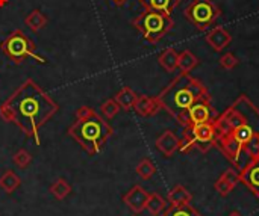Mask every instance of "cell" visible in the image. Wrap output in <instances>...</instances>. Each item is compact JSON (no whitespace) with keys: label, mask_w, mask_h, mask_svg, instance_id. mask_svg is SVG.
I'll return each mask as SVG.
<instances>
[{"label":"cell","mask_w":259,"mask_h":216,"mask_svg":"<svg viewBox=\"0 0 259 216\" xmlns=\"http://www.w3.org/2000/svg\"><path fill=\"white\" fill-rule=\"evenodd\" d=\"M58 112V104L35 80L26 79L5 103L0 104V118L14 123L36 145L41 144L39 129Z\"/></svg>","instance_id":"6da1fadb"},{"label":"cell","mask_w":259,"mask_h":216,"mask_svg":"<svg viewBox=\"0 0 259 216\" xmlns=\"http://www.w3.org/2000/svg\"><path fill=\"white\" fill-rule=\"evenodd\" d=\"M112 133L114 130L109 123L90 106L79 107L76 112V121L68 127V136H71L82 150L91 156L102 151Z\"/></svg>","instance_id":"7a4b0ae2"},{"label":"cell","mask_w":259,"mask_h":216,"mask_svg":"<svg viewBox=\"0 0 259 216\" xmlns=\"http://www.w3.org/2000/svg\"><path fill=\"white\" fill-rule=\"evenodd\" d=\"M208 95V89L200 80L194 79L190 73H181L159 92L156 98L161 107L176 118L179 114L188 111L196 101Z\"/></svg>","instance_id":"3957f363"},{"label":"cell","mask_w":259,"mask_h":216,"mask_svg":"<svg viewBox=\"0 0 259 216\" xmlns=\"http://www.w3.org/2000/svg\"><path fill=\"white\" fill-rule=\"evenodd\" d=\"M132 26L143 35L147 42L156 44L175 27V21L171 15L146 9L132 20Z\"/></svg>","instance_id":"277c9868"},{"label":"cell","mask_w":259,"mask_h":216,"mask_svg":"<svg viewBox=\"0 0 259 216\" xmlns=\"http://www.w3.org/2000/svg\"><path fill=\"white\" fill-rule=\"evenodd\" d=\"M2 51L17 65L23 64L26 59H33L35 62L38 64H46L47 61L39 56L36 53V48H35V44L29 39V36L20 30V29H15L14 32H11L8 35V38L2 42L0 45Z\"/></svg>","instance_id":"5b68a950"},{"label":"cell","mask_w":259,"mask_h":216,"mask_svg":"<svg viewBox=\"0 0 259 216\" xmlns=\"http://www.w3.org/2000/svg\"><path fill=\"white\" fill-rule=\"evenodd\" d=\"M215 141H217V132L212 121L188 126L184 129V138L181 139L179 151L188 153L193 148H197L202 153H206L208 150L215 147Z\"/></svg>","instance_id":"8992f818"},{"label":"cell","mask_w":259,"mask_h":216,"mask_svg":"<svg viewBox=\"0 0 259 216\" xmlns=\"http://www.w3.org/2000/svg\"><path fill=\"white\" fill-rule=\"evenodd\" d=\"M184 15L191 24H194L196 29L206 30L212 27V24L222 15V9L214 0H193L184 9Z\"/></svg>","instance_id":"52a82bcc"},{"label":"cell","mask_w":259,"mask_h":216,"mask_svg":"<svg viewBox=\"0 0 259 216\" xmlns=\"http://www.w3.org/2000/svg\"><path fill=\"white\" fill-rule=\"evenodd\" d=\"M215 145L222 150V153L234 164L235 170L238 173H241L253 159L250 157V154L246 151V148L231 135V133H225V135H219Z\"/></svg>","instance_id":"ba28073f"},{"label":"cell","mask_w":259,"mask_h":216,"mask_svg":"<svg viewBox=\"0 0 259 216\" xmlns=\"http://www.w3.org/2000/svg\"><path fill=\"white\" fill-rule=\"evenodd\" d=\"M188 117H190V126L214 121L215 117H214V107L211 106V97L208 95V97L196 101L188 109Z\"/></svg>","instance_id":"9c48e42d"},{"label":"cell","mask_w":259,"mask_h":216,"mask_svg":"<svg viewBox=\"0 0 259 216\" xmlns=\"http://www.w3.org/2000/svg\"><path fill=\"white\" fill-rule=\"evenodd\" d=\"M149 198V192L143 189L140 185L134 186L127 194L123 197V203L134 212V213H141L146 209V203Z\"/></svg>","instance_id":"30bf717a"},{"label":"cell","mask_w":259,"mask_h":216,"mask_svg":"<svg viewBox=\"0 0 259 216\" xmlns=\"http://www.w3.org/2000/svg\"><path fill=\"white\" fill-rule=\"evenodd\" d=\"M240 183H243L252 194L259 197V159L252 160L240 173Z\"/></svg>","instance_id":"8fae6325"},{"label":"cell","mask_w":259,"mask_h":216,"mask_svg":"<svg viewBox=\"0 0 259 216\" xmlns=\"http://www.w3.org/2000/svg\"><path fill=\"white\" fill-rule=\"evenodd\" d=\"M232 41L231 33L223 27V26H215L212 27L208 33H206V42L215 50V51H222L225 50L229 42Z\"/></svg>","instance_id":"7c38bea8"},{"label":"cell","mask_w":259,"mask_h":216,"mask_svg":"<svg viewBox=\"0 0 259 216\" xmlns=\"http://www.w3.org/2000/svg\"><path fill=\"white\" fill-rule=\"evenodd\" d=\"M161 104L158 101L156 97H149V95H138L135 104H134V111L140 115V117H153L161 111Z\"/></svg>","instance_id":"4fadbf2b"},{"label":"cell","mask_w":259,"mask_h":216,"mask_svg":"<svg viewBox=\"0 0 259 216\" xmlns=\"http://www.w3.org/2000/svg\"><path fill=\"white\" fill-rule=\"evenodd\" d=\"M179 144L181 139L176 136L175 132L171 130H165L158 139H156V148L165 156V157H171L178 150H179Z\"/></svg>","instance_id":"5bb4252c"},{"label":"cell","mask_w":259,"mask_h":216,"mask_svg":"<svg viewBox=\"0 0 259 216\" xmlns=\"http://www.w3.org/2000/svg\"><path fill=\"white\" fill-rule=\"evenodd\" d=\"M140 3L144 6V9L171 15V12L176 9L181 0H140Z\"/></svg>","instance_id":"9a60e30c"},{"label":"cell","mask_w":259,"mask_h":216,"mask_svg":"<svg viewBox=\"0 0 259 216\" xmlns=\"http://www.w3.org/2000/svg\"><path fill=\"white\" fill-rule=\"evenodd\" d=\"M137 98H138L137 92L132 88H129V86H123L115 94V97H114V100L117 101V104L120 106L121 111H131V109H134V104H135Z\"/></svg>","instance_id":"2e32d148"},{"label":"cell","mask_w":259,"mask_h":216,"mask_svg":"<svg viewBox=\"0 0 259 216\" xmlns=\"http://www.w3.org/2000/svg\"><path fill=\"white\" fill-rule=\"evenodd\" d=\"M231 135L244 147L246 144H249L256 135H259L258 130L255 129V127H252L250 124H238L237 127H234L232 130H231Z\"/></svg>","instance_id":"e0dca14e"},{"label":"cell","mask_w":259,"mask_h":216,"mask_svg":"<svg viewBox=\"0 0 259 216\" xmlns=\"http://www.w3.org/2000/svg\"><path fill=\"white\" fill-rule=\"evenodd\" d=\"M178 61H179V53L175 48H165L158 58L159 65L167 73H175L178 70Z\"/></svg>","instance_id":"ac0fdd59"},{"label":"cell","mask_w":259,"mask_h":216,"mask_svg":"<svg viewBox=\"0 0 259 216\" xmlns=\"http://www.w3.org/2000/svg\"><path fill=\"white\" fill-rule=\"evenodd\" d=\"M193 200V195L181 185L175 186L170 192H168V203L171 206H182V204H190Z\"/></svg>","instance_id":"d6986e66"},{"label":"cell","mask_w":259,"mask_h":216,"mask_svg":"<svg viewBox=\"0 0 259 216\" xmlns=\"http://www.w3.org/2000/svg\"><path fill=\"white\" fill-rule=\"evenodd\" d=\"M20 185H21L20 177L11 170L5 171L0 177V189L5 191L6 194H12L14 191H17L20 188Z\"/></svg>","instance_id":"ffe728a7"},{"label":"cell","mask_w":259,"mask_h":216,"mask_svg":"<svg viewBox=\"0 0 259 216\" xmlns=\"http://www.w3.org/2000/svg\"><path fill=\"white\" fill-rule=\"evenodd\" d=\"M24 24H26L32 32H39L41 29L46 27V24H47V17H46L39 9H33V11L24 18Z\"/></svg>","instance_id":"44dd1931"},{"label":"cell","mask_w":259,"mask_h":216,"mask_svg":"<svg viewBox=\"0 0 259 216\" xmlns=\"http://www.w3.org/2000/svg\"><path fill=\"white\" fill-rule=\"evenodd\" d=\"M167 207H168L167 201L159 194H149V198H147V203H146V209L149 210L150 215L159 216Z\"/></svg>","instance_id":"7402d4cb"},{"label":"cell","mask_w":259,"mask_h":216,"mask_svg":"<svg viewBox=\"0 0 259 216\" xmlns=\"http://www.w3.org/2000/svg\"><path fill=\"white\" fill-rule=\"evenodd\" d=\"M199 64V59L196 58V55L190 50H184L179 53V61H178V70H181V73H190L193 68H196Z\"/></svg>","instance_id":"603a6c76"},{"label":"cell","mask_w":259,"mask_h":216,"mask_svg":"<svg viewBox=\"0 0 259 216\" xmlns=\"http://www.w3.org/2000/svg\"><path fill=\"white\" fill-rule=\"evenodd\" d=\"M49 191L56 200H65L71 194V186L65 179H58L56 182L50 185Z\"/></svg>","instance_id":"cb8c5ba5"},{"label":"cell","mask_w":259,"mask_h":216,"mask_svg":"<svg viewBox=\"0 0 259 216\" xmlns=\"http://www.w3.org/2000/svg\"><path fill=\"white\" fill-rule=\"evenodd\" d=\"M159 216H202L193 206L182 204V206H168Z\"/></svg>","instance_id":"d4e9b609"},{"label":"cell","mask_w":259,"mask_h":216,"mask_svg":"<svg viewBox=\"0 0 259 216\" xmlns=\"http://www.w3.org/2000/svg\"><path fill=\"white\" fill-rule=\"evenodd\" d=\"M135 171H137V174H138L143 180H149V179H152V177L155 176L156 167L153 165V162H152L150 159L146 157V159H143V160L137 165Z\"/></svg>","instance_id":"484cf974"},{"label":"cell","mask_w":259,"mask_h":216,"mask_svg":"<svg viewBox=\"0 0 259 216\" xmlns=\"http://www.w3.org/2000/svg\"><path fill=\"white\" fill-rule=\"evenodd\" d=\"M120 111H121V109H120V106L117 104V101H115L114 98H109V100L103 101V103H102V106H100L102 117H103L106 121L112 120V118L120 112Z\"/></svg>","instance_id":"4316f807"},{"label":"cell","mask_w":259,"mask_h":216,"mask_svg":"<svg viewBox=\"0 0 259 216\" xmlns=\"http://www.w3.org/2000/svg\"><path fill=\"white\" fill-rule=\"evenodd\" d=\"M12 160H14V164L18 167V168H27L29 165H30V162H32V154L27 151V150H24V148H20L14 156H12Z\"/></svg>","instance_id":"83f0119b"},{"label":"cell","mask_w":259,"mask_h":216,"mask_svg":"<svg viewBox=\"0 0 259 216\" xmlns=\"http://www.w3.org/2000/svg\"><path fill=\"white\" fill-rule=\"evenodd\" d=\"M214 188H215V191L222 195V197H228L231 192H232V189L235 188L234 185H231L228 180H225L223 177H220L217 182H215V185H214Z\"/></svg>","instance_id":"f1b7e54d"},{"label":"cell","mask_w":259,"mask_h":216,"mask_svg":"<svg viewBox=\"0 0 259 216\" xmlns=\"http://www.w3.org/2000/svg\"><path fill=\"white\" fill-rule=\"evenodd\" d=\"M238 65V59L232 53H225L220 58V67L225 70H234Z\"/></svg>","instance_id":"f546056e"},{"label":"cell","mask_w":259,"mask_h":216,"mask_svg":"<svg viewBox=\"0 0 259 216\" xmlns=\"http://www.w3.org/2000/svg\"><path fill=\"white\" fill-rule=\"evenodd\" d=\"M222 177L225 179V180H228L231 185H234V186H237L238 183H240V173L235 170V168H231V170H226L223 174H222Z\"/></svg>","instance_id":"4dcf8cb0"},{"label":"cell","mask_w":259,"mask_h":216,"mask_svg":"<svg viewBox=\"0 0 259 216\" xmlns=\"http://www.w3.org/2000/svg\"><path fill=\"white\" fill-rule=\"evenodd\" d=\"M111 2H112V3H114L115 6H123V5H124V3H126L127 0H111Z\"/></svg>","instance_id":"1f68e13d"},{"label":"cell","mask_w":259,"mask_h":216,"mask_svg":"<svg viewBox=\"0 0 259 216\" xmlns=\"http://www.w3.org/2000/svg\"><path fill=\"white\" fill-rule=\"evenodd\" d=\"M229 216H243V215H241L240 212H232V213H231Z\"/></svg>","instance_id":"d6a6232c"},{"label":"cell","mask_w":259,"mask_h":216,"mask_svg":"<svg viewBox=\"0 0 259 216\" xmlns=\"http://www.w3.org/2000/svg\"><path fill=\"white\" fill-rule=\"evenodd\" d=\"M6 2H8V0H0V6H3V5H6Z\"/></svg>","instance_id":"836d02e7"}]
</instances>
